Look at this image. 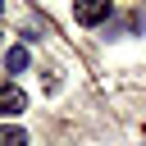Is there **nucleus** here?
Masks as SVG:
<instances>
[{
    "label": "nucleus",
    "instance_id": "f257e3e1",
    "mask_svg": "<svg viewBox=\"0 0 146 146\" xmlns=\"http://www.w3.org/2000/svg\"><path fill=\"white\" fill-rule=\"evenodd\" d=\"M73 18L82 27H96V23L110 18V0H73Z\"/></svg>",
    "mask_w": 146,
    "mask_h": 146
},
{
    "label": "nucleus",
    "instance_id": "f03ea898",
    "mask_svg": "<svg viewBox=\"0 0 146 146\" xmlns=\"http://www.w3.org/2000/svg\"><path fill=\"white\" fill-rule=\"evenodd\" d=\"M23 110H27V91L18 82H5L0 87V119H18Z\"/></svg>",
    "mask_w": 146,
    "mask_h": 146
},
{
    "label": "nucleus",
    "instance_id": "7ed1b4c3",
    "mask_svg": "<svg viewBox=\"0 0 146 146\" xmlns=\"http://www.w3.org/2000/svg\"><path fill=\"white\" fill-rule=\"evenodd\" d=\"M27 64H32V50L27 46H9L5 50V73H27Z\"/></svg>",
    "mask_w": 146,
    "mask_h": 146
},
{
    "label": "nucleus",
    "instance_id": "20e7f679",
    "mask_svg": "<svg viewBox=\"0 0 146 146\" xmlns=\"http://www.w3.org/2000/svg\"><path fill=\"white\" fill-rule=\"evenodd\" d=\"M0 146H27V132L18 123H0Z\"/></svg>",
    "mask_w": 146,
    "mask_h": 146
},
{
    "label": "nucleus",
    "instance_id": "39448f33",
    "mask_svg": "<svg viewBox=\"0 0 146 146\" xmlns=\"http://www.w3.org/2000/svg\"><path fill=\"white\" fill-rule=\"evenodd\" d=\"M0 9H5V0H0Z\"/></svg>",
    "mask_w": 146,
    "mask_h": 146
}]
</instances>
